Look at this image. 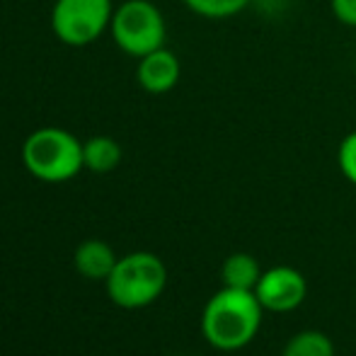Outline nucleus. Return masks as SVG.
<instances>
[{
  "label": "nucleus",
  "mask_w": 356,
  "mask_h": 356,
  "mask_svg": "<svg viewBox=\"0 0 356 356\" xmlns=\"http://www.w3.org/2000/svg\"><path fill=\"white\" fill-rule=\"evenodd\" d=\"M264 308L254 291L223 286L209 298L202 313V334L218 352L245 349L262 327Z\"/></svg>",
  "instance_id": "f257e3e1"
},
{
  "label": "nucleus",
  "mask_w": 356,
  "mask_h": 356,
  "mask_svg": "<svg viewBox=\"0 0 356 356\" xmlns=\"http://www.w3.org/2000/svg\"><path fill=\"white\" fill-rule=\"evenodd\" d=\"M22 163L39 182L58 184L73 179L85 168L83 143L71 131L44 127L32 131L22 143Z\"/></svg>",
  "instance_id": "f03ea898"
},
{
  "label": "nucleus",
  "mask_w": 356,
  "mask_h": 356,
  "mask_svg": "<svg viewBox=\"0 0 356 356\" xmlns=\"http://www.w3.org/2000/svg\"><path fill=\"white\" fill-rule=\"evenodd\" d=\"M107 296L124 310H141L163 296L168 286V267L153 252H131L117 259L107 277Z\"/></svg>",
  "instance_id": "7ed1b4c3"
},
{
  "label": "nucleus",
  "mask_w": 356,
  "mask_h": 356,
  "mask_svg": "<svg viewBox=\"0 0 356 356\" xmlns=\"http://www.w3.org/2000/svg\"><path fill=\"white\" fill-rule=\"evenodd\" d=\"M112 39L124 54L141 58L155 49L165 47L168 24L160 8L150 0H124L114 8Z\"/></svg>",
  "instance_id": "20e7f679"
},
{
  "label": "nucleus",
  "mask_w": 356,
  "mask_h": 356,
  "mask_svg": "<svg viewBox=\"0 0 356 356\" xmlns=\"http://www.w3.org/2000/svg\"><path fill=\"white\" fill-rule=\"evenodd\" d=\"M112 0H56L51 29L66 47H90L112 24Z\"/></svg>",
  "instance_id": "39448f33"
},
{
  "label": "nucleus",
  "mask_w": 356,
  "mask_h": 356,
  "mask_svg": "<svg viewBox=\"0 0 356 356\" xmlns=\"http://www.w3.org/2000/svg\"><path fill=\"white\" fill-rule=\"evenodd\" d=\"M254 296L269 313H291L308 296V282L298 269L289 264H277L262 272V279L254 286Z\"/></svg>",
  "instance_id": "423d86ee"
},
{
  "label": "nucleus",
  "mask_w": 356,
  "mask_h": 356,
  "mask_svg": "<svg viewBox=\"0 0 356 356\" xmlns=\"http://www.w3.org/2000/svg\"><path fill=\"white\" fill-rule=\"evenodd\" d=\"M179 75H182V63H179L177 54L165 47L155 49V51L138 58L136 80L145 92L150 95L170 92L179 83Z\"/></svg>",
  "instance_id": "0eeeda50"
},
{
  "label": "nucleus",
  "mask_w": 356,
  "mask_h": 356,
  "mask_svg": "<svg viewBox=\"0 0 356 356\" xmlns=\"http://www.w3.org/2000/svg\"><path fill=\"white\" fill-rule=\"evenodd\" d=\"M117 254H114L112 245L104 240H85L78 245L73 254V264L78 269L80 277L90 279V282H107L112 274L114 264H117Z\"/></svg>",
  "instance_id": "6e6552de"
},
{
  "label": "nucleus",
  "mask_w": 356,
  "mask_h": 356,
  "mask_svg": "<svg viewBox=\"0 0 356 356\" xmlns=\"http://www.w3.org/2000/svg\"><path fill=\"white\" fill-rule=\"evenodd\" d=\"M220 279L228 289L254 291V286L262 279L259 259L250 252H233L230 257H225L223 267H220Z\"/></svg>",
  "instance_id": "1a4fd4ad"
},
{
  "label": "nucleus",
  "mask_w": 356,
  "mask_h": 356,
  "mask_svg": "<svg viewBox=\"0 0 356 356\" xmlns=\"http://www.w3.org/2000/svg\"><path fill=\"white\" fill-rule=\"evenodd\" d=\"M83 160L90 172L107 175L122 163V145L109 136H92L83 143Z\"/></svg>",
  "instance_id": "9d476101"
},
{
  "label": "nucleus",
  "mask_w": 356,
  "mask_h": 356,
  "mask_svg": "<svg viewBox=\"0 0 356 356\" xmlns=\"http://www.w3.org/2000/svg\"><path fill=\"white\" fill-rule=\"evenodd\" d=\"M282 356H334V342L320 330H303L286 342Z\"/></svg>",
  "instance_id": "9b49d317"
},
{
  "label": "nucleus",
  "mask_w": 356,
  "mask_h": 356,
  "mask_svg": "<svg viewBox=\"0 0 356 356\" xmlns=\"http://www.w3.org/2000/svg\"><path fill=\"white\" fill-rule=\"evenodd\" d=\"M182 3L204 19H228L248 10L252 0H182Z\"/></svg>",
  "instance_id": "f8f14e48"
},
{
  "label": "nucleus",
  "mask_w": 356,
  "mask_h": 356,
  "mask_svg": "<svg viewBox=\"0 0 356 356\" xmlns=\"http://www.w3.org/2000/svg\"><path fill=\"white\" fill-rule=\"evenodd\" d=\"M337 165L347 182L356 187V131H349L337 145Z\"/></svg>",
  "instance_id": "ddd939ff"
},
{
  "label": "nucleus",
  "mask_w": 356,
  "mask_h": 356,
  "mask_svg": "<svg viewBox=\"0 0 356 356\" xmlns=\"http://www.w3.org/2000/svg\"><path fill=\"white\" fill-rule=\"evenodd\" d=\"M334 19L349 29H356V0H330Z\"/></svg>",
  "instance_id": "4468645a"
}]
</instances>
